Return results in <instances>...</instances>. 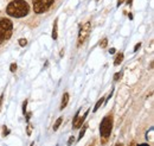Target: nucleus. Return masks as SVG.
<instances>
[{
  "label": "nucleus",
  "mask_w": 154,
  "mask_h": 146,
  "mask_svg": "<svg viewBox=\"0 0 154 146\" xmlns=\"http://www.w3.org/2000/svg\"><path fill=\"white\" fill-rule=\"evenodd\" d=\"M30 11V7L27 5V2L25 0H14L12 2L8 4L6 12L16 18H20V17H25Z\"/></svg>",
  "instance_id": "f257e3e1"
},
{
  "label": "nucleus",
  "mask_w": 154,
  "mask_h": 146,
  "mask_svg": "<svg viewBox=\"0 0 154 146\" xmlns=\"http://www.w3.org/2000/svg\"><path fill=\"white\" fill-rule=\"evenodd\" d=\"M12 29H13V25L11 20L6 18H2L0 20V44L11 37Z\"/></svg>",
  "instance_id": "f03ea898"
},
{
  "label": "nucleus",
  "mask_w": 154,
  "mask_h": 146,
  "mask_svg": "<svg viewBox=\"0 0 154 146\" xmlns=\"http://www.w3.org/2000/svg\"><path fill=\"white\" fill-rule=\"evenodd\" d=\"M112 129H113V116L108 115V116L103 118V120L101 122V126H100L101 137L108 138L110 135V133H112Z\"/></svg>",
  "instance_id": "7ed1b4c3"
},
{
  "label": "nucleus",
  "mask_w": 154,
  "mask_h": 146,
  "mask_svg": "<svg viewBox=\"0 0 154 146\" xmlns=\"http://www.w3.org/2000/svg\"><path fill=\"white\" fill-rule=\"evenodd\" d=\"M52 2L54 0H33V10L36 13H43L52 5Z\"/></svg>",
  "instance_id": "20e7f679"
},
{
  "label": "nucleus",
  "mask_w": 154,
  "mask_h": 146,
  "mask_svg": "<svg viewBox=\"0 0 154 146\" xmlns=\"http://www.w3.org/2000/svg\"><path fill=\"white\" fill-rule=\"evenodd\" d=\"M90 30H91L90 21H87L84 25H82V26H81L79 32H78V45L83 44V43L87 40V38H88L89 33H90Z\"/></svg>",
  "instance_id": "39448f33"
},
{
  "label": "nucleus",
  "mask_w": 154,
  "mask_h": 146,
  "mask_svg": "<svg viewBox=\"0 0 154 146\" xmlns=\"http://www.w3.org/2000/svg\"><path fill=\"white\" fill-rule=\"evenodd\" d=\"M78 114H79V113H77L76 115H75V119H74V128L82 127V124L84 122L85 118L88 116V114H89V110H87V112L83 114V116H82V118H79V119H78Z\"/></svg>",
  "instance_id": "423d86ee"
},
{
  "label": "nucleus",
  "mask_w": 154,
  "mask_h": 146,
  "mask_svg": "<svg viewBox=\"0 0 154 146\" xmlns=\"http://www.w3.org/2000/svg\"><path fill=\"white\" fill-rule=\"evenodd\" d=\"M58 36V20H55V24H54V29H52V39L56 40Z\"/></svg>",
  "instance_id": "0eeeda50"
},
{
  "label": "nucleus",
  "mask_w": 154,
  "mask_h": 146,
  "mask_svg": "<svg viewBox=\"0 0 154 146\" xmlns=\"http://www.w3.org/2000/svg\"><path fill=\"white\" fill-rule=\"evenodd\" d=\"M68 102H69V94H68V93H65V94L63 95V99H62V105H60V110L65 108V107H66V105H68Z\"/></svg>",
  "instance_id": "6e6552de"
},
{
  "label": "nucleus",
  "mask_w": 154,
  "mask_h": 146,
  "mask_svg": "<svg viewBox=\"0 0 154 146\" xmlns=\"http://www.w3.org/2000/svg\"><path fill=\"white\" fill-rule=\"evenodd\" d=\"M62 121H63V118H58L57 121L55 122V125H54V131H57L58 127L60 126V124H62Z\"/></svg>",
  "instance_id": "1a4fd4ad"
},
{
  "label": "nucleus",
  "mask_w": 154,
  "mask_h": 146,
  "mask_svg": "<svg viewBox=\"0 0 154 146\" xmlns=\"http://www.w3.org/2000/svg\"><path fill=\"white\" fill-rule=\"evenodd\" d=\"M122 61H123V54H119L117 57H116V59H115V65H119Z\"/></svg>",
  "instance_id": "9d476101"
},
{
  "label": "nucleus",
  "mask_w": 154,
  "mask_h": 146,
  "mask_svg": "<svg viewBox=\"0 0 154 146\" xmlns=\"http://www.w3.org/2000/svg\"><path fill=\"white\" fill-rule=\"evenodd\" d=\"M103 101H104V99H103V97H102V99H101V100H98V101H97L96 106H95V108H94V112H96V110H98V108H100V107H101V105H102V103H103Z\"/></svg>",
  "instance_id": "9b49d317"
},
{
  "label": "nucleus",
  "mask_w": 154,
  "mask_h": 146,
  "mask_svg": "<svg viewBox=\"0 0 154 146\" xmlns=\"http://www.w3.org/2000/svg\"><path fill=\"white\" fill-rule=\"evenodd\" d=\"M107 43H108V39H107V38H103V40L100 42V46H101V48H106V46H107Z\"/></svg>",
  "instance_id": "f8f14e48"
},
{
  "label": "nucleus",
  "mask_w": 154,
  "mask_h": 146,
  "mask_svg": "<svg viewBox=\"0 0 154 146\" xmlns=\"http://www.w3.org/2000/svg\"><path fill=\"white\" fill-rule=\"evenodd\" d=\"M85 131H87V126H84V127L82 128V131H81V133H79V135H78V140H81V139H82V137L84 135Z\"/></svg>",
  "instance_id": "ddd939ff"
},
{
  "label": "nucleus",
  "mask_w": 154,
  "mask_h": 146,
  "mask_svg": "<svg viewBox=\"0 0 154 146\" xmlns=\"http://www.w3.org/2000/svg\"><path fill=\"white\" fill-rule=\"evenodd\" d=\"M26 43H27V42H26V39H24V38H23V39H19V44L21 45V46L26 45Z\"/></svg>",
  "instance_id": "4468645a"
},
{
  "label": "nucleus",
  "mask_w": 154,
  "mask_h": 146,
  "mask_svg": "<svg viewBox=\"0 0 154 146\" xmlns=\"http://www.w3.org/2000/svg\"><path fill=\"white\" fill-rule=\"evenodd\" d=\"M74 141H75V138H74V137H70V139H69V143H68V145L70 146L71 144H72V143H74Z\"/></svg>",
  "instance_id": "2eb2a0df"
},
{
  "label": "nucleus",
  "mask_w": 154,
  "mask_h": 146,
  "mask_svg": "<svg viewBox=\"0 0 154 146\" xmlns=\"http://www.w3.org/2000/svg\"><path fill=\"white\" fill-rule=\"evenodd\" d=\"M120 77H121V74L117 73V74H115V77H114V80H115V81H117V80H119Z\"/></svg>",
  "instance_id": "dca6fc26"
},
{
  "label": "nucleus",
  "mask_w": 154,
  "mask_h": 146,
  "mask_svg": "<svg viewBox=\"0 0 154 146\" xmlns=\"http://www.w3.org/2000/svg\"><path fill=\"white\" fill-rule=\"evenodd\" d=\"M16 69H17V65H16V64H12V65H11V71H14Z\"/></svg>",
  "instance_id": "f3484780"
},
{
  "label": "nucleus",
  "mask_w": 154,
  "mask_h": 146,
  "mask_svg": "<svg viewBox=\"0 0 154 146\" xmlns=\"http://www.w3.org/2000/svg\"><path fill=\"white\" fill-rule=\"evenodd\" d=\"M140 46H141V44H140V43H139V44H136V45H135V48H134V51H136V50H137Z\"/></svg>",
  "instance_id": "a211bd4d"
},
{
  "label": "nucleus",
  "mask_w": 154,
  "mask_h": 146,
  "mask_svg": "<svg viewBox=\"0 0 154 146\" xmlns=\"http://www.w3.org/2000/svg\"><path fill=\"white\" fill-rule=\"evenodd\" d=\"M2 100H4V95L0 96V108H1V103H2Z\"/></svg>",
  "instance_id": "6ab92c4d"
},
{
  "label": "nucleus",
  "mask_w": 154,
  "mask_h": 146,
  "mask_svg": "<svg viewBox=\"0 0 154 146\" xmlns=\"http://www.w3.org/2000/svg\"><path fill=\"white\" fill-rule=\"evenodd\" d=\"M127 2H128V4H132V0H128Z\"/></svg>",
  "instance_id": "aec40b11"
},
{
  "label": "nucleus",
  "mask_w": 154,
  "mask_h": 146,
  "mask_svg": "<svg viewBox=\"0 0 154 146\" xmlns=\"http://www.w3.org/2000/svg\"><path fill=\"white\" fill-rule=\"evenodd\" d=\"M139 146H148V145H146V144H141V145H139Z\"/></svg>",
  "instance_id": "412c9836"
},
{
  "label": "nucleus",
  "mask_w": 154,
  "mask_h": 146,
  "mask_svg": "<svg viewBox=\"0 0 154 146\" xmlns=\"http://www.w3.org/2000/svg\"><path fill=\"white\" fill-rule=\"evenodd\" d=\"M116 146H122V144H117Z\"/></svg>",
  "instance_id": "4be33fe9"
},
{
  "label": "nucleus",
  "mask_w": 154,
  "mask_h": 146,
  "mask_svg": "<svg viewBox=\"0 0 154 146\" xmlns=\"http://www.w3.org/2000/svg\"><path fill=\"white\" fill-rule=\"evenodd\" d=\"M31 146H33V144H32V145H31Z\"/></svg>",
  "instance_id": "5701e85b"
}]
</instances>
